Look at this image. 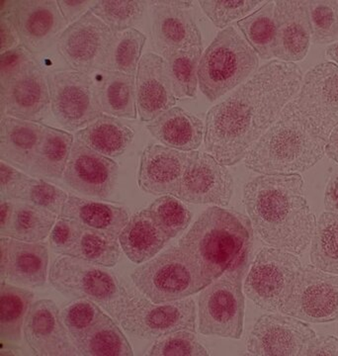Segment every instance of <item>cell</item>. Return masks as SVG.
<instances>
[{
	"label": "cell",
	"mask_w": 338,
	"mask_h": 356,
	"mask_svg": "<svg viewBox=\"0 0 338 356\" xmlns=\"http://www.w3.org/2000/svg\"><path fill=\"white\" fill-rule=\"evenodd\" d=\"M202 55L203 46H195L177 51L166 58L176 98H193L196 96Z\"/></svg>",
	"instance_id": "40"
},
{
	"label": "cell",
	"mask_w": 338,
	"mask_h": 356,
	"mask_svg": "<svg viewBox=\"0 0 338 356\" xmlns=\"http://www.w3.org/2000/svg\"><path fill=\"white\" fill-rule=\"evenodd\" d=\"M302 355L338 356V337L332 334H316L303 350Z\"/></svg>",
	"instance_id": "52"
},
{
	"label": "cell",
	"mask_w": 338,
	"mask_h": 356,
	"mask_svg": "<svg viewBox=\"0 0 338 356\" xmlns=\"http://www.w3.org/2000/svg\"><path fill=\"white\" fill-rule=\"evenodd\" d=\"M51 108L62 128L79 131L103 114L95 81L77 70H56L47 74Z\"/></svg>",
	"instance_id": "11"
},
{
	"label": "cell",
	"mask_w": 338,
	"mask_h": 356,
	"mask_svg": "<svg viewBox=\"0 0 338 356\" xmlns=\"http://www.w3.org/2000/svg\"><path fill=\"white\" fill-rule=\"evenodd\" d=\"M37 65L34 54L21 44L13 50L1 54L0 56V86H6L19 74Z\"/></svg>",
	"instance_id": "48"
},
{
	"label": "cell",
	"mask_w": 338,
	"mask_h": 356,
	"mask_svg": "<svg viewBox=\"0 0 338 356\" xmlns=\"http://www.w3.org/2000/svg\"><path fill=\"white\" fill-rule=\"evenodd\" d=\"M118 173V163L77 140L63 178L74 191L104 199L112 193Z\"/></svg>",
	"instance_id": "19"
},
{
	"label": "cell",
	"mask_w": 338,
	"mask_h": 356,
	"mask_svg": "<svg viewBox=\"0 0 338 356\" xmlns=\"http://www.w3.org/2000/svg\"><path fill=\"white\" fill-rule=\"evenodd\" d=\"M23 334L33 355H81L63 325L58 306L51 300H39L32 304L26 316Z\"/></svg>",
	"instance_id": "18"
},
{
	"label": "cell",
	"mask_w": 338,
	"mask_h": 356,
	"mask_svg": "<svg viewBox=\"0 0 338 356\" xmlns=\"http://www.w3.org/2000/svg\"><path fill=\"white\" fill-rule=\"evenodd\" d=\"M48 264L46 243H26L9 238L6 282L20 287L43 286Z\"/></svg>",
	"instance_id": "28"
},
{
	"label": "cell",
	"mask_w": 338,
	"mask_h": 356,
	"mask_svg": "<svg viewBox=\"0 0 338 356\" xmlns=\"http://www.w3.org/2000/svg\"><path fill=\"white\" fill-rule=\"evenodd\" d=\"M194 153L195 151L186 153L161 145H149L140 156L138 186L152 195L177 197L182 178Z\"/></svg>",
	"instance_id": "21"
},
{
	"label": "cell",
	"mask_w": 338,
	"mask_h": 356,
	"mask_svg": "<svg viewBox=\"0 0 338 356\" xmlns=\"http://www.w3.org/2000/svg\"><path fill=\"white\" fill-rule=\"evenodd\" d=\"M113 36L110 28L88 11L67 26L56 42V48L72 70L90 74L102 70Z\"/></svg>",
	"instance_id": "14"
},
{
	"label": "cell",
	"mask_w": 338,
	"mask_h": 356,
	"mask_svg": "<svg viewBox=\"0 0 338 356\" xmlns=\"http://www.w3.org/2000/svg\"><path fill=\"white\" fill-rule=\"evenodd\" d=\"M131 278L138 291L156 304L187 298L212 283L179 245L137 267Z\"/></svg>",
	"instance_id": "6"
},
{
	"label": "cell",
	"mask_w": 338,
	"mask_h": 356,
	"mask_svg": "<svg viewBox=\"0 0 338 356\" xmlns=\"http://www.w3.org/2000/svg\"><path fill=\"white\" fill-rule=\"evenodd\" d=\"M303 74L294 63L272 60L206 115L207 153L225 166L236 165L299 92Z\"/></svg>",
	"instance_id": "1"
},
{
	"label": "cell",
	"mask_w": 338,
	"mask_h": 356,
	"mask_svg": "<svg viewBox=\"0 0 338 356\" xmlns=\"http://www.w3.org/2000/svg\"><path fill=\"white\" fill-rule=\"evenodd\" d=\"M325 208L338 214V170L330 177L325 192Z\"/></svg>",
	"instance_id": "54"
},
{
	"label": "cell",
	"mask_w": 338,
	"mask_h": 356,
	"mask_svg": "<svg viewBox=\"0 0 338 356\" xmlns=\"http://www.w3.org/2000/svg\"><path fill=\"white\" fill-rule=\"evenodd\" d=\"M326 57L330 58L335 65H338V42L328 47Z\"/></svg>",
	"instance_id": "58"
},
{
	"label": "cell",
	"mask_w": 338,
	"mask_h": 356,
	"mask_svg": "<svg viewBox=\"0 0 338 356\" xmlns=\"http://www.w3.org/2000/svg\"><path fill=\"white\" fill-rule=\"evenodd\" d=\"M81 227V222L58 216L49 238L53 252L60 255H65L79 235Z\"/></svg>",
	"instance_id": "51"
},
{
	"label": "cell",
	"mask_w": 338,
	"mask_h": 356,
	"mask_svg": "<svg viewBox=\"0 0 338 356\" xmlns=\"http://www.w3.org/2000/svg\"><path fill=\"white\" fill-rule=\"evenodd\" d=\"M252 243L250 218L213 206L202 213L178 245L213 282L225 273L248 269Z\"/></svg>",
	"instance_id": "3"
},
{
	"label": "cell",
	"mask_w": 338,
	"mask_h": 356,
	"mask_svg": "<svg viewBox=\"0 0 338 356\" xmlns=\"http://www.w3.org/2000/svg\"><path fill=\"white\" fill-rule=\"evenodd\" d=\"M9 238L1 236L0 238V280L6 281L7 266H8Z\"/></svg>",
	"instance_id": "56"
},
{
	"label": "cell",
	"mask_w": 338,
	"mask_h": 356,
	"mask_svg": "<svg viewBox=\"0 0 338 356\" xmlns=\"http://www.w3.org/2000/svg\"><path fill=\"white\" fill-rule=\"evenodd\" d=\"M15 1L13 0H2L0 2V54L13 50L18 47L20 43L17 25H16L15 15H14V7Z\"/></svg>",
	"instance_id": "50"
},
{
	"label": "cell",
	"mask_w": 338,
	"mask_h": 356,
	"mask_svg": "<svg viewBox=\"0 0 338 356\" xmlns=\"http://www.w3.org/2000/svg\"><path fill=\"white\" fill-rule=\"evenodd\" d=\"M34 293L11 283L0 282V337L1 343L14 346L21 341L23 325Z\"/></svg>",
	"instance_id": "33"
},
{
	"label": "cell",
	"mask_w": 338,
	"mask_h": 356,
	"mask_svg": "<svg viewBox=\"0 0 338 356\" xmlns=\"http://www.w3.org/2000/svg\"><path fill=\"white\" fill-rule=\"evenodd\" d=\"M234 194V178L227 166L208 153L195 151L180 185L177 198L192 204L227 207Z\"/></svg>",
	"instance_id": "17"
},
{
	"label": "cell",
	"mask_w": 338,
	"mask_h": 356,
	"mask_svg": "<svg viewBox=\"0 0 338 356\" xmlns=\"http://www.w3.org/2000/svg\"><path fill=\"white\" fill-rule=\"evenodd\" d=\"M145 41L147 37L144 33L135 28L116 33L113 36L111 46L101 70L136 76Z\"/></svg>",
	"instance_id": "39"
},
{
	"label": "cell",
	"mask_w": 338,
	"mask_h": 356,
	"mask_svg": "<svg viewBox=\"0 0 338 356\" xmlns=\"http://www.w3.org/2000/svg\"><path fill=\"white\" fill-rule=\"evenodd\" d=\"M152 40L164 60L177 51L202 44V34L189 9L193 1H152Z\"/></svg>",
	"instance_id": "16"
},
{
	"label": "cell",
	"mask_w": 338,
	"mask_h": 356,
	"mask_svg": "<svg viewBox=\"0 0 338 356\" xmlns=\"http://www.w3.org/2000/svg\"><path fill=\"white\" fill-rule=\"evenodd\" d=\"M302 267L300 259L292 252L275 248H262L244 281V294L262 310L280 311Z\"/></svg>",
	"instance_id": "9"
},
{
	"label": "cell",
	"mask_w": 338,
	"mask_h": 356,
	"mask_svg": "<svg viewBox=\"0 0 338 356\" xmlns=\"http://www.w3.org/2000/svg\"><path fill=\"white\" fill-rule=\"evenodd\" d=\"M280 313L312 323L338 321V275L313 264L302 267Z\"/></svg>",
	"instance_id": "13"
},
{
	"label": "cell",
	"mask_w": 338,
	"mask_h": 356,
	"mask_svg": "<svg viewBox=\"0 0 338 356\" xmlns=\"http://www.w3.org/2000/svg\"><path fill=\"white\" fill-rule=\"evenodd\" d=\"M147 355L152 356H204L209 355L191 331H179L159 337L152 344Z\"/></svg>",
	"instance_id": "46"
},
{
	"label": "cell",
	"mask_w": 338,
	"mask_h": 356,
	"mask_svg": "<svg viewBox=\"0 0 338 356\" xmlns=\"http://www.w3.org/2000/svg\"><path fill=\"white\" fill-rule=\"evenodd\" d=\"M51 105L48 79L39 65L0 86L1 118L39 122L46 118Z\"/></svg>",
	"instance_id": "20"
},
{
	"label": "cell",
	"mask_w": 338,
	"mask_h": 356,
	"mask_svg": "<svg viewBox=\"0 0 338 356\" xmlns=\"http://www.w3.org/2000/svg\"><path fill=\"white\" fill-rule=\"evenodd\" d=\"M30 177L6 161L0 163V199L21 201Z\"/></svg>",
	"instance_id": "49"
},
{
	"label": "cell",
	"mask_w": 338,
	"mask_h": 356,
	"mask_svg": "<svg viewBox=\"0 0 338 356\" xmlns=\"http://www.w3.org/2000/svg\"><path fill=\"white\" fill-rule=\"evenodd\" d=\"M246 271L225 273L204 288L198 299L200 334L234 339L243 336Z\"/></svg>",
	"instance_id": "10"
},
{
	"label": "cell",
	"mask_w": 338,
	"mask_h": 356,
	"mask_svg": "<svg viewBox=\"0 0 338 356\" xmlns=\"http://www.w3.org/2000/svg\"><path fill=\"white\" fill-rule=\"evenodd\" d=\"M299 173L261 175L243 191V203L263 243L300 255L313 238L316 220L304 193Z\"/></svg>",
	"instance_id": "2"
},
{
	"label": "cell",
	"mask_w": 338,
	"mask_h": 356,
	"mask_svg": "<svg viewBox=\"0 0 338 356\" xmlns=\"http://www.w3.org/2000/svg\"><path fill=\"white\" fill-rule=\"evenodd\" d=\"M337 334H338V324H337Z\"/></svg>",
	"instance_id": "59"
},
{
	"label": "cell",
	"mask_w": 338,
	"mask_h": 356,
	"mask_svg": "<svg viewBox=\"0 0 338 356\" xmlns=\"http://www.w3.org/2000/svg\"><path fill=\"white\" fill-rule=\"evenodd\" d=\"M49 281L56 291L102 307L119 323L129 293L117 276L103 266L60 255L51 266Z\"/></svg>",
	"instance_id": "7"
},
{
	"label": "cell",
	"mask_w": 338,
	"mask_h": 356,
	"mask_svg": "<svg viewBox=\"0 0 338 356\" xmlns=\"http://www.w3.org/2000/svg\"><path fill=\"white\" fill-rule=\"evenodd\" d=\"M115 318L105 314L99 322L75 343L79 355L86 356H133L128 339Z\"/></svg>",
	"instance_id": "35"
},
{
	"label": "cell",
	"mask_w": 338,
	"mask_h": 356,
	"mask_svg": "<svg viewBox=\"0 0 338 356\" xmlns=\"http://www.w3.org/2000/svg\"><path fill=\"white\" fill-rule=\"evenodd\" d=\"M325 154L338 163V125L333 129L332 134L328 137L325 146Z\"/></svg>",
	"instance_id": "57"
},
{
	"label": "cell",
	"mask_w": 338,
	"mask_h": 356,
	"mask_svg": "<svg viewBox=\"0 0 338 356\" xmlns=\"http://www.w3.org/2000/svg\"><path fill=\"white\" fill-rule=\"evenodd\" d=\"M135 131L117 117L101 115L81 130L75 138L93 151L110 159L119 158L131 144Z\"/></svg>",
	"instance_id": "31"
},
{
	"label": "cell",
	"mask_w": 338,
	"mask_h": 356,
	"mask_svg": "<svg viewBox=\"0 0 338 356\" xmlns=\"http://www.w3.org/2000/svg\"><path fill=\"white\" fill-rule=\"evenodd\" d=\"M312 42L330 44L338 39V10L337 1H307Z\"/></svg>",
	"instance_id": "44"
},
{
	"label": "cell",
	"mask_w": 338,
	"mask_h": 356,
	"mask_svg": "<svg viewBox=\"0 0 338 356\" xmlns=\"http://www.w3.org/2000/svg\"><path fill=\"white\" fill-rule=\"evenodd\" d=\"M60 217L74 220L83 226L115 238H119L122 229L130 219L128 211L124 207L74 195L69 196Z\"/></svg>",
	"instance_id": "29"
},
{
	"label": "cell",
	"mask_w": 338,
	"mask_h": 356,
	"mask_svg": "<svg viewBox=\"0 0 338 356\" xmlns=\"http://www.w3.org/2000/svg\"><path fill=\"white\" fill-rule=\"evenodd\" d=\"M96 2L97 1H93V0H58L56 3L63 19L67 25H70L81 19L84 14L90 11Z\"/></svg>",
	"instance_id": "53"
},
{
	"label": "cell",
	"mask_w": 338,
	"mask_h": 356,
	"mask_svg": "<svg viewBox=\"0 0 338 356\" xmlns=\"http://www.w3.org/2000/svg\"><path fill=\"white\" fill-rule=\"evenodd\" d=\"M104 315L99 305L86 299L74 302L61 312L63 325L74 344L79 343Z\"/></svg>",
	"instance_id": "43"
},
{
	"label": "cell",
	"mask_w": 338,
	"mask_h": 356,
	"mask_svg": "<svg viewBox=\"0 0 338 356\" xmlns=\"http://www.w3.org/2000/svg\"><path fill=\"white\" fill-rule=\"evenodd\" d=\"M147 209L159 228L170 238L183 233L191 222L192 213L175 196H161Z\"/></svg>",
	"instance_id": "42"
},
{
	"label": "cell",
	"mask_w": 338,
	"mask_h": 356,
	"mask_svg": "<svg viewBox=\"0 0 338 356\" xmlns=\"http://www.w3.org/2000/svg\"><path fill=\"white\" fill-rule=\"evenodd\" d=\"M45 125L37 122L3 117L0 123V159L29 173L43 137Z\"/></svg>",
	"instance_id": "25"
},
{
	"label": "cell",
	"mask_w": 338,
	"mask_h": 356,
	"mask_svg": "<svg viewBox=\"0 0 338 356\" xmlns=\"http://www.w3.org/2000/svg\"><path fill=\"white\" fill-rule=\"evenodd\" d=\"M14 15L21 44L34 55L48 50L67 28L54 0H16Z\"/></svg>",
	"instance_id": "22"
},
{
	"label": "cell",
	"mask_w": 338,
	"mask_h": 356,
	"mask_svg": "<svg viewBox=\"0 0 338 356\" xmlns=\"http://www.w3.org/2000/svg\"><path fill=\"white\" fill-rule=\"evenodd\" d=\"M58 217L55 213L34 204L14 202L13 217L1 236L26 243L42 242L50 236Z\"/></svg>",
	"instance_id": "34"
},
{
	"label": "cell",
	"mask_w": 338,
	"mask_h": 356,
	"mask_svg": "<svg viewBox=\"0 0 338 356\" xmlns=\"http://www.w3.org/2000/svg\"><path fill=\"white\" fill-rule=\"evenodd\" d=\"M150 135L163 146L194 152L201 146L205 133L203 122L180 107H172L147 123Z\"/></svg>",
	"instance_id": "26"
},
{
	"label": "cell",
	"mask_w": 338,
	"mask_h": 356,
	"mask_svg": "<svg viewBox=\"0 0 338 356\" xmlns=\"http://www.w3.org/2000/svg\"><path fill=\"white\" fill-rule=\"evenodd\" d=\"M275 3L265 2L248 17L238 21V26L243 32L248 43L257 51L258 57L262 60H270L274 56L275 44V20H274Z\"/></svg>",
	"instance_id": "37"
},
{
	"label": "cell",
	"mask_w": 338,
	"mask_h": 356,
	"mask_svg": "<svg viewBox=\"0 0 338 356\" xmlns=\"http://www.w3.org/2000/svg\"><path fill=\"white\" fill-rule=\"evenodd\" d=\"M145 1L138 0H101L91 8L114 34L133 29L144 16Z\"/></svg>",
	"instance_id": "41"
},
{
	"label": "cell",
	"mask_w": 338,
	"mask_h": 356,
	"mask_svg": "<svg viewBox=\"0 0 338 356\" xmlns=\"http://www.w3.org/2000/svg\"><path fill=\"white\" fill-rule=\"evenodd\" d=\"M136 90L138 114L145 123L175 106L177 98L163 57L152 53L143 56L136 74Z\"/></svg>",
	"instance_id": "23"
},
{
	"label": "cell",
	"mask_w": 338,
	"mask_h": 356,
	"mask_svg": "<svg viewBox=\"0 0 338 356\" xmlns=\"http://www.w3.org/2000/svg\"><path fill=\"white\" fill-rule=\"evenodd\" d=\"M14 209L13 201L0 199V236L8 228Z\"/></svg>",
	"instance_id": "55"
},
{
	"label": "cell",
	"mask_w": 338,
	"mask_h": 356,
	"mask_svg": "<svg viewBox=\"0 0 338 356\" xmlns=\"http://www.w3.org/2000/svg\"><path fill=\"white\" fill-rule=\"evenodd\" d=\"M316 332L306 323L285 314H267L258 318L248 341L253 355L297 356Z\"/></svg>",
	"instance_id": "15"
},
{
	"label": "cell",
	"mask_w": 338,
	"mask_h": 356,
	"mask_svg": "<svg viewBox=\"0 0 338 356\" xmlns=\"http://www.w3.org/2000/svg\"><path fill=\"white\" fill-rule=\"evenodd\" d=\"M337 10H338V1H337Z\"/></svg>",
	"instance_id": "60"
},
{
	"label": "cell",
	"mask_w": 338,
	"mask_h": 356,
	"mask_svg": "<svg viewBox=\"0 0 338 356\" xmlns=\"http://www.w3.org/2000/svg\"><path fill=\"white\" fill-rule=\"evenodd\" d=\"M293 100L309 130L328 143L338 125V65L325 62L309 70Z\"/></svg>",
	"instance_id": "12"
},
{
	"label": "cell",
	"mask_w": 338,
	"mask_h": 356,
	"mask_svg": "<svg viewBox=\"0 0 338 356\" xmlns=\"http://www.w3.org/2000/svg\"><path fill=\"white\" fill-rule=\"evenodd\" d=\"M275 44L274 56L281 62L304 60L312 42L307 1H276L274 9Z\"/></svg>",
	"instance_id": "24"
},
{
	"label": "cell",
	"mask_w": 338,
	"mask_h": 356,
	"mask_svg": "<svg viewBox=\"0 0 338 356\" xmlns=\"http://www.w3.org/2000/svg\"><path fill=\"white\" fill-rule=\"evenodd\" d=\"M120 248L118 238L81 225L79 235L65 255L83 259L96 266L113 267L119 261Z\"/></svg>",
	"instance_id": "36"
},
{
	"label": "cell",
	"mask_w": 338,
	"mask_h": 356,
	"mask_svg": "<svg viewBox=\"0 0 338 356\" xmlns=\"http://www.w3.org/2000/svg\"><path fill=\"white\" fill-rule=\"evenodd\" d=\"M96 76L94 81L103 113L117 118H137L136 76L104 70Z\"/></svg>",
	"instance_id": "30"
},
{
	"label": "cell",
	"mask_w": 338,
	"mask_h": 356,
	"mask_svg": "<svg viewBox=\"0 0 338 356\" xmlns=\"http://www.w3.org/2000/svg\"><path fill=\"white\" fill-rule=\"evenodd\" d=\"M170 240L159 228L149 209L133 215L118 238L124 254L137 264H145L154 259Z\"/></svg>",
	"instance_id": "27"
},
{
	"label": "cell",
	"mask_w": 338,
	"mask_h": 356,
	"mask_svg": "<svg viewBox=\"0 0 338 356\" xmlns=\"http://www.w3.org/2000/svg\"><path fill=\"white\" fill-rule=\"evenodd\" d=\"M202 10L212 21L213 24L220 29H225L234 20L248 17V14L263 1L259 0H201L199 1Z\"/></svg>",
	"instance_id": "45"
},
{
	"label": "cell",
	"mask_w": 338,
	"mask_h": 356,
	"mask_svg": "<svg viewBox=\"0 0 338 356\" xmlns=\"http://www.w3.org/2000/svg\"><path fill=\"white\" fill-rule=\"evenodd\" d=\"M311 262L325 273L338 275V214L323 212L312 238Z\"/></svg>",
	"instance_id": "38"
},
{
	"label": "cell",
	"mask_w": 338,
	"mask_h": 356,
	"mask_svg": "<svg viewBox=\"0 0 338 356\" xmlns=\"http://www.w3.org/2000/svg\"><path fill=\"white\" fill-rule=\"evenodd\" d=\"M119 324L127 334L147 341L184 330L195 332L196 305L191 298L156 304L144 294L133 291L127 297Z\"/></svg>",
	"instance_id": "8"
},
{
	"label": "cell",
	"mask_w": 338,
	"mask_h": 356,
	"mask_svg": "<svg viewBox=\"0 0 338 356\" xmlns=\"http://www.w3.org/2000/svg\"><path fill=\"white\" fill-rule=\"evenodd\" d=\"M259 65L257 51L234 27L218 33L202 55L199 86L210 102H216L255 74Z\"/></svg>",
	"instance_id": "5"
},
{
	"label": "cell",
	"mask_w": 338,
	"mask_h": 356,
	"mask_svg": "<svg viewBox=\"0 0 338 356\" xmlns=\"http://www.w3.org/2000/svg\"><path fill=\"white\" fill-rule=\"evenodd\" d=\"M74 144L72 134L45 125L43 137L30 168V175L41 179L62 178Z\"/></svg>",
	"instance_id": "32"
},
{
	"label": "cell",
	"mask_w": 338,
	"mask_h": 356,
	"mask_svg": "<svg viewBox=\"0 0 338 356\" xmlns=\"http://www.w3.org/2000/svg\"><path fill=\"white\" fill-rule=\"evenodd\" d=\"M325 140L316 137L300 117L294 100L275 123L248 149L246 166L262 175L307 172L325 154Z\"/></svg>",
	"instance_id": "4"
},
{
	"label": "cell",
	"mask_w": 338,
	"mask_h": 356,
	"mask_svg": "<svg viewBox=\"0 0 338 356\" xmlns=\"http://www.w3.org/2000/svg\"><path fill=\"white\" fill-rule=\"evenodd\" d=\"M67 199L69 195L63 189L41 178L30 177L21 201L40 206L60 216Z\"/></svg>",
	"instance_id": "47"
}]
</instances>
